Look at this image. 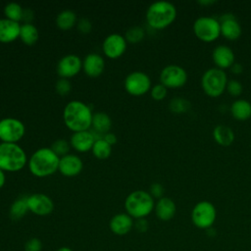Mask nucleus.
Segmentation results:
<instances>
[{
    "mask_svg": "<svg viewBox=\"0 0 251 251\" xmlns=\"http://www.w3.org/2000/svg\"><path fill=\"white\" fill-rule=\"evenodd\" d=\"M93 114L88 105L81 101L69 102L63 113L65 125L74 132L88 130L92 125Z\"/></svg>",
    "mask_w": 251,
    "mask_h": 251,
    "instance_id": "f257e3e1",
    "label": "nucleus"
},
{
    "mask_svg": "<svg viewBox=\"0 0 251 251\" xmlns=\"http://www.w3.org/2000/svg\"><path fill=\"white\" fill-rule=\"evenodd\" d=\"M60 157L49 147L37 149L29 158L28 168L30 173L37 177L53 175L59 169Z\"/></svg>",
    "mask_w": 251,
    "mask_h": 251,
    "instance_id": "f03ea898",
    "label": "nucleus"
},
{
    "mask_svg": "<svg viewBox=\"0 0 251 251\" xmlns=\"http://www.w3.org/2000/svg\"><path fill=\"white\" fill-rule=\"evenodd\" d=\"M176 9L168 1H157L152 3L146 12L147 24L155 29H163L176 20Z\"/></svg>",
    "mask_w": 251,
    "mask_h": 251,
    "instance_id": "7ed1b4c3",
    "label": "nucleus"
},
{
    "mask_svg": "<svg viewBox=\"0 0 251 251\" xmlns=\"http://www.w3.org/2000/svg\"><path fill=\"white\" fill-rule=\"evenodd\" d=\"M154 198L149 192L135 190L127 195L125 201V209L132 219H145L154 210Z\"/></svg>",
    "mask_w": 251,
    "mask_h": 251,
    "instance_id": "20e7f679",
    "label": "nucleus"
},
{
    "mask_svg": "<svg viewBox=\"0 0 251 251\" xmlns=\"http://www.w3.org/2000/svg\"><path fill=\"white\" fill-rule=\"evenodd\" d=\"M26 164V155L17 143H0V169L4 172H18Z\"/></svg>",
    "mask_w": 251,
    "mask_h": 251,
    "instance_id": "39448f33",
    "label": "nucleus"
},
{
    "mask_svg": "<svg viewBox=\"0 0 251 251\" xmlns=\"http://www.w3.org/2000/svg\"><path fill=\"white\" fill-rule=\"evenodd\" d=\"M226 75L219 68L207 70L201 78V86L204 92L211 97H218L222 95L226 87Z\"/></svg>",
    "mask_w": 251,
    "mask_h": 251,
    "instance_id": "423d86ee",
    "label": "nucleus"
},
{
    "mask_svg": "<svg viewBox=\"0 0 251 251\" xmlns=\"http://www.w3.org/2000/svg\"><path fill=\"white\" fill-rule=\"evenodd\" d=\"M194 34L204 42H212L221 34L219 20L213 17H199L193 24Z\"/></svg>",
    "mask_w": 251,
    "mask_h": 251,
    "instance_id": "0eeeda50",
    "label": "nucleus"
},
{
    "mask_svg": "<svg viewBox=\"0 0 251 251\" xmlns=\"http://www.w3.org/2000/svg\"><path fill=\"white\" fill-rule=\"evenodd\" d=\"M217 211L209 201H200L192 209L191 221L195 226L202 229L210 228L216 221Z\"/></svg>",
    "mask_w": 251,
    "mask_h": 251,
    "instance_id": "6e6552de",
    "label": "nucleus"
},
{
    "mask_svg": "<svg viewBox=\"0 0 251 251\" xmlns=\"http://www.w3.org/2000/svg\"><path fill=\"white\" fill-rule=\"evenodd\" d=\"M24 124L15 118H5L0 121V139L5 143H17L25 134Z\"/></svg>",
    "mask_w": 251,
    "mask_h": 251,
    "instance_id": "1a4fd4ad",
    "label": "nucleus"
},
{
    "mask_svg": "<svg viewBox=\"0 0 251 251\" xmlns=\"http://www.w3.org/2000/svg\"><path fill=\"white\" fill-rule=\"evenodd\" d=\"M160 81L167 88H178L186 83L187 73L180 66L169 65L161 71Z\"/></svg>",
    "mask_w": 251,
    "mask_h": 251,
    "instance_id": "9d476101",
    "label": "nucleus"
},
{
    "mask_svg": "<svg viewBox=\"0 0 251 251\" xmlns=\"http://www.w3.org/2000/svg\"><path fill=\"white\" fill-rule=\"evenodd\" d=\"M151 87L150 77L142 72H132L125 79V88L132 96H141Z\"/></svg>",
    "mask_w": 251,
    "mask_h": 251,
    "instance_id": "9b49d317",
    "label": "nucleus"
},
{
    "mask_svg": "<svg viewBox=\"0 0 251 251\" xmlns=\"http://www.w3.org/2000/svg\"><path fill=\"white\" fill-rule=\"evenodd\" d=\"M28 210L37 216H47L54 210L52 199L43 193H34L27 197Z\"/></svg>",
    "mask_w": 251,
    "mask_h": 251,
    "instance_id": "f8f14e48",
    "label": "nucleus"
},
{
    "mask_svg": "<svg viewBox=\"0 0 251 251\" xmlns=\"http://www.w3.org/2000/svg\"><path fill=\"white\" fill-rule=\"evenodd\" d=\"M102 49L104 54L110 59L120 58L126 49V38L118 33L108 35L103 41Z\"/></svg>",
    "mask_w": 251,
    "mask_h": 251,
    "instance_id": "ddd939ff",
    "label": "nucleus"
},
{
    "mask_svg": "<svg viewBox=\"0 0 251 251\" xmlns=\"http://www.w3.org/2000/svg\"><path fill=\"white\" fill-rule=\"evenodd\" d=\"M82 68V62L76 55L70 54L63 57L57 65V73L62 78H69L76 75Z\"/></svg>",
    "mask_w": 251,
    "mask_h": 251,
    "instance_id": "4468645a",
    "label": "nucleus"
},
{
    "mask_svg": "<svg viewBox=\"0 0 251 251\" xmlns=\"http://www.w3.org/2000/svg\"><path fill=\"white\" fill-rule=\"evenodd\" d=\"M83 168V163L81 159L74 154H67L60 157L59 162V172L65 176H77Z\"/></svg>",
    "mask_w": 251,
    "mask_h": 251,
    "instance_id": "2eb2a0df",
    "label": "nucleus"
},
{
    "mask_svg": "<svg viewBox=\"0 0 251 251\" xmlns=\"http://www.w3.org/2000/svg\"><path fill=\"white\" fill-rule=\"evenodd\" d=\"M221 34L229 40H236L241 35V26L231 14H224L220 20Z\"/></svg>",
    "mask_w": 251,
    "mask_h": 251,
    "instance_id": "dca6fc26",
    "label": "nucleus"
},
{
    "mask_svg": "<svg viewBox=\"0 0 251 251\" xmlns=\"http://www.w3.org/2000/svg\"><path fill=\"white\" fill-rule=\"evenodd\" d=\"M96 140V137L93 132L89 130L74 132L71 136V146L76 151L84 153L92 149V146Z\"/></svg>",
    "mask_w": 251,
    "mask_h": 251,
    "instance_id": "f3484780",
    "label": "nucleus"
},
{
    "mask_svg": "<svg viewBox=\"0 0 251 251\" xmlns=\"http://www.w3.org/2000/svg\"><path fill=\"white\" fill-rule=\"evenodd\" d=\"M133 226V219L126 213H120L115 215L109 223V227L111 231L117 235L127 234L131 230Z\"/></svg>",
    "mask_w": 251,
    "mask_h": 251,
    "instance_id": "a211bd4d",
    "label": "nucleus"
},
{
    "mask_svg": "<svg viewBox=\"0 0 251 251\" xmlns=\"http://www.w3.org/2000/svg\"><path fill=\"white\" fill-rule=\"evenodd\" d=\"M212 58L217 68L221 70L230 68L234 63V53L226 45L217 46L213 50Z\"/></svg>",
    "mask_w": 251,
    "mask_h": 251,
    "instance_id": "6ab92c4d",
    "label": "nucleus"
},
{
    "mask_svg": "<svg viewBox=\"0 0 251 251\" xmlns=\"http://www.w3.org/2000/svg\"><path fill=\"white\" fill-rule=\"evenodd\" d=\"M82 68L84 73L89 76V77H97L99 76L105 68V62L104 59L96 54V53H91L86 55L82 62Z\"/></svg>",
    "mask_w": 251,
    "mask_h": 251,
    "instance_id": "aec40b11",
    "label": "nucleus"
},
{
    "mask_svg": "<svg viewBox=\"0 0 251 251\" xmlns=\"http://www.w3.org/2000/svg\"><path fill=\"white\" fill-rule=\"evenodd\" d=\"M21 25L17 22L0 19V42L10 43L20 37Z\"/></svg>",
    "mask_w": 251,
    "mask_h": 251,
    "instance_id": "412c9836",
    "label": "nucleus"
},
{
    "mask_svg": "<svg viewBox=\"0 0 251 251\" xmlns=\"http://www.w3.org/2000/svg\"><path fill=\"white\" fill-rule=\"evenodd\" d=\"M157 218L161 221L167 222L172 220L176 212V203L169 197H162L158 199L154 207Z\"/></svg>",
    "mask_w": 251,
    "mask_h": 251,
    "instance_id": "4be33fe9",
    "label": "nucleus"
},
{
    "mask_svg": "<svg viewBox=\"0 0 251 251\" xmlns=\"http://www.w3.org/2000/svg\"><path fill=\"white\" fill-rule=\"evenodd\" d=\"M231 115L238 121H245L251 117V103L245 99L235 100L230 107Z\"/></svg>",
    "mask_w": 251,
    "mask_h": 251,
    "instance_id": "5701e85b",
    "label": "nucleus"
},
{
    "mask_svg": "<svg viewBox=\"0 0 251 251\" xmlns=\"http://www.w3.org/2000/svg\"><path fill=\"white\" fill-rule=\"evenodd\" d=\"M213 137L222 146H228L234 140V133L230 127L225 125H218L213 130Z\"/></svg>",
    "mask_w": 251,
    "mask_h": 251,
    "instance_id": "b1692460",
    "label": "nucleus"
},
{
    "mask_svg": "<svg viewBox=\"0 0 251 251\" xmlns=\"http://www.w3.org/2000/svg\"><path fill=\"white\" fill-rule=\"evenodd\" d=\"M96 131V133L99 134H106L109 132L112 122L110 117L105 113H96L93 115L92 118V125H91Z\"/></svg>",
    "mask_w": 251,
    "mask_h": 251,
    "instance_id": "393cba45",
    "label": "nucleus"
},
{
    "mask_svg": "<svg viewBox=\"0 0 251 251\" xmlns=\"http://www.w3.org/2000/svg\"><path fill=\"white\" fill-rule=\"evenodd\" d=\"M20 38L25 44L33 45L38 39V30L32 24L25 23L21 25Z\"/></svg>",
    "mask_w": 251,
    "mask_h": 251,
    "instance_id": "a878e982",
    "label": "nucleus"
},
{
    "mask_svg": "<svg viewBox=\"0 0 251 251\" xmlns=\"http://www.w3.org/2000/svg\"><path fill=\"white\" fill-rule=\"evenodd\" d=\"M76 23V16L71 10L62 11L56 19L57 26L62 30H69L75 26Z\"/></svg>",
    "mask_w": 251,
    "mask_h": 251,
    "instance_id": "bb28decb",
    "label": "nucleus"
},
{
    "mask_svg": "<svg viewBox=\"0 0 251 251\" xmlns=\"http://www.w3.org/2000/svg\"><path fill=\"white\" fill-rule=\"evenodd\" d=\"M28 207H27V197L23 196L18 198L13 202L10 208V217L13 220H20L27 213Z\"/></svg>",
    "mask_w": 251,
    "mask_h": 251,
    "instance_id": "cd10ccee",
    "label": "nucleus"
},
{
    "mask_svg": "<svg viewBox=\"0 0 251 251\" xmlns=\"http://www.w3.org/2000/svg\"><path fill=\"white\" fill-rule=\"evenodd\" d=\"M92 154L100 160H104L109 158L112 152V145L105 141L103 137L96 138L93 146H92Z\"/></svg>",
    "mask_w": 251,
    "mask_h": 251,
    "instance_id": "c85d7f7f",
    "label": "nucleus"
},
{
    "mask_svg": "<svg viewBox=\"0 0 251 251\" xmlns=\"http://www.w3.org/2000/svg\"><path fill=\"white\" fill-rule=\"evenodd\" d=\"M4 15H5L6 19L19 23L21 20H23L24 10L20 4L12 2L5 6Z\"/></svg>",
    "mask_w": 251,
    "mask_h": 251,
    "instance_id": "c756f323",
    "label": "nucleus"
},
{
    "mask_svg": "<svg viewBox=\"0 0 251 251\" xmlns=\"http://www.w3.org/2000/svg\"><path fill=\"white\" fill-rule=\"evenodd\" d=\"M169 108L172 112L180 114V113H185V112L189 111V109L191 108V104L187 99L176 97L170 101Z\"/></svg>",
    "mask_w": 251,
    "mask_h": 251,
    "instance_id": "7c9ffc66",
    "label": "nucleus"
},
{
    "mask_svg": "<svg viewBox=\"0 0 251 251\" xmlns=\"http://www.w3.org/2000/svg\"><path fill=\"white\" fill-rule=\"evenodd\" d=\"M145 32L140 26H133L126 33V40L130 43H137L144 38Z\"/></svg>",
    "mask_w": 251,
    "mask_h": 251,
    "instance_id": "2f4dec72",
    "label": "nucleus"
},
{
    "mask_svg": "<svg viewBox=\"0 0 251 251\" xmlns=\"http://www.w3.org/2000/svg\"><path fill=\"white\" fill-rule=\"evenodd\" d=\"M55 154H57L59 157H63L68 154L70 150V143L66 139H57L53 142V144L50 147Z\"/></svg>",
    "mask_w": 251,
    "mask_h": 251,
    "instance_id": "473e14b6",
    "label": "nucleus"
},
{
    "mask_svg": "<svg viewBox=\"0 0 251 251\" xmlns=\"http://www.w3.org/2000/svg\"><path fill=\"white\" fill-rule=\"evenodd\" d=\"M226 89L231 96H238L242 93L243 87H242V84L238 80L230 79L227 81Z\"/></svg>",
    "mask_w": 251,
    "mask_h": 251,
    "instance_id": "72a5a7b5",
    "label": "nucleus"
},
{
    "mask_svg": "<svg viewBox=\"0 0 251 251\" xmlns=\"http://www.w3.org/2000/svg\"><path fill=\"white\" fill-rule=\"evenodd\" d=\"M167 95V87L164 86L162 83L155 84L151 88V96L154 100L160 101L163 100Z\"/></svg>",
    "mask_w": 251,
    "mask_h": 251,
    "instance_id": "f704fd0d",
    "label": "nucleus"
},
{
    "mask_svg": "<svg viewBox=\"0 0 251 251\" xmlns=\"http://www.w3.org/2000/svg\"><path fill=\"white\" fill-rule=\"evenodd\" d=\"M42 246V242L39 238L31 237L25 242V251H41Z\"/></svg>",
    "mask_w": 251,
    "mask_h": 251,
    "instance_id": "c9c22d12",
    "label": "nucleus"
},
{
    "mask_svg": "<svg viewBox=\"0 0 251 251\" xmlns=\"http://www.w3.org/2000/svg\"><path fill=\"white\" fill-rule=\"evenodd\" d=\"M56 90L60 95H67L71 90V83L66 78H61L56 83Z\"/></svg>",
    "mask_w": 251,
    "mask_h": 251,
    "instance_id": "e433bc0d",
    "label": "nucleus"
},
{
    "mask_svg": "<svg viewBox=\"0 0 251 251\" xmlns=\"http://www.w3.org/2000/svg\"><path fill=\"white\" fill-rule=\"evenodd\" d=\"M150 195L153 198H157L160 199L162 197H164V187L161 183L159 182H155L153 184H151L150 186Z\"/></svg>",
    "mask_w": 251,
    "mask_h": 251,
    "instance_id": "4c0bfd02",
    "label": "nucleus"
},
{
    "mask_svg": "<svg viewBox=\"0 0 251 251\" xmlns=\"http://www.w3.org/2000/svg\"><path fill=\"white\" fill-rule=\"evenodd\" d=\"M77 26H78V29H79L81 32H83V33H87V32H89L90 29H91V24H90V22H89L88 20H86V19L80 20V21L78 22Z\"/></svg>",
    "mask_w": 251,
    "mask_h": 251,
    "instance_id": "58836bf2",
    "label": "nucleus"
},
{
    "mask_svg": "<svg viewBox=\"0 0 251 251\" xmlns=\"http://www.w3.org/2000/svg\"><path fill=\"white\" fill-rule=\"evenodd\" d=\"M134 226L139 232H145L148 229V222L145 219H138L136 220Z\"/></svg>",
    "mask_w": 251,
    "mask_h": 251,
    "instance_id": "ea45409f",
    "label": "nucleus"
},
{
    "mask_svg": "<svg viewBox=\"0 0 251 251\" xmlns=\"http://www.w3.org/2000/svg\"><path fill=\"white\" fill-rule=\"evenodd\" d=\"M103 138L105 139L106 142H108L110 145H113L117 142V137L114 133H111V132H108L106 134L103 135Z\"/></svg>",
    "mask_w": 251,
    "mask_h": 251,
    "instance_id": "a19ab883",
    "label": "nucleus"
},
{
    "mask_svg": "<svg viewBox=\"0 0 251 251\" xmlns=\"http://www.w3.org/2000/svg\"><path fill=\"white\" fill-rule=\"evenodd\" d=\"M230 69H231V72H232L233 74H235V75H239V74H241L242 71H243L242 65L239 64V63H235V62L232 64V66L230 67Z\"/></svg>",
    "mask_w": 251,
    "mask_h": 251,
    "instance_id": "79ce46f5",
    "label": "nucleus"
},
{
    "mask_svg": "<svg viewBox=\"0 0 251 251\" xmlns=\"http://www.w3.org/2000/svg\"><path fill=\"white\" fill-rule=\"evenodd\" d=\"M5 180H6V176H5V173L3 170L0 169V188L3 187V185L5 184Z\"/></svg>",
    "mask_w": 251,
    "mask_h": 251,
    "instance_id": "37998d69",
    "label": "nucleus"
},
{
    "mask_svg": "<svg viewBox=\"0 0 251 251\" xmlns=\"http://www.w3.org/2000/svg\"><path fill=\"white\" fill-rule=\"evenodd\" d=\"M198 3L202 4V5H208V4L215 3V1H211V0H204V1H202V0H200V1H198Z\"/></svg>",
    "mask_w": 251,
    "mask_h": 251,
    "instance_id": "c03bdc74",
    "label": "nucleus"
},
{
    "mask_svg": "<svg viewBox=\"0 0 251 251\" xmlns=\"http://www.w3.org/2000/svg\"><path fill=\"white\" fill-rule=\"evenodd\" d=\"M56 251H73V249H71L70 247H67V246H63V247L58 248Z\"/></svg>",
    "mask_w": 251,
    "mask_h": 251,
    "instance_id": "a18cd8bd",
    "label": "nucleus"
}]
</instances>
